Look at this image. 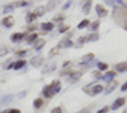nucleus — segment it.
Masks as SVG:
<instances>
[{"label": "nucleus", "instance_id": "obj_1", "mask_svg": "<svg viewBox=\"0 0 127 113\" xmlns=\"http://www.w3.org/2000/svg\"><path fill=\"white\" fill-rule=\"evenodd\" d=\"M42 94H43V97L51 98V97L54 95V91H52V88H51V86H45V88H43V91H42Z\"/></svg>", "mask_w": 127, "mask_h": 113}, {"label": "nucleus", "instance_id": "obj_2", "mask_svg": "<svg viewBox=\"0 0 127 113\" xmlns=\"http://www.w3.org/2000/svg\"><path fill=\"white\" fill-rule=\"evenodd\" d=\"M124 103H126V100H124V98H118V100H115V101H114V104H112V109H114V110H117V109H120V107H121Z\"/></svg>", "mask_w": 127, "mask_h": 113}, {"label": "nucleus", "instance_id": "obj_3", "mask_svg": "<svg viewBox=\"0 0 127 113\" xmlns=\"http://www.w3.org/2000/svg\"><path fill=\"white\" fill-rule=\"evenodd\" d=\"M96 11H97L99 17H106V14H108V11L103 6H100V5H96Z\"/></svg>", "mask_w": 127, "mask_h": 113}, {"label": "nucleus", "instance_id": "obj_4", "mask_svg": "<svg viewBox=\"0 0 127 113\" xmlns=\"http://www.w3.org/2000/svg\"><path fill=\"white\" fill-rule=\"evenodd\" d=\"M24 66H26V61H24V60H20V61H17L14 66H11V67H12V69H21V67H24Z\"/></svg>", "mask_w": 127, "mask_h": 113}, {"label": "nucleus", "instance_id": "obj_5", "mask_svg": "<svg viewBox=\"0 0 127 113\" xmlns=\"http://www.w3.org/2000/svg\"><path fill=\"white\" fill-rule=\"evenodd\" d=\"M103 91V86L102 85H96L94 88H93V91H91V95H96V94H99V92H102Z\"/></svg>", "mask_w": 127, "mask_h": 113}, {"label": "nucleus", "instance_id": "obj_6", "mask_svg": "<svg viewBox=\"0 0 127 113\" xmlns=\"http://www.w3.org/2000/svg\"><path fill=\"white\" fill-rule=\"evenodd\" d=\"M117 70H118V72H127V63H120V64H117Z\"/></svg>", "mask_w": 127, "mask_h": 113}, {"label": "nucleus", "instance_id": "obj_7", "mask_svg": "<svg viewBox=\"0 0 127 113\" xmlns=\"http://www.w3.org/2000/svg\"><path fill=\"white\" fill-rule=\"evenodd\" d=\"M3 22H5L6 27H12V25H14V18H12V17H8V18H5Z\"/></svg>", "mask_w": 127, "mask_h": 113}, {"label": "nucleus", "instance_id": "obj_8", "mask_svg": "<svg viewBox=\"0 0 127 113\" xmlns=\"http://www.w3.org/2000/svg\"><path fill=\"white\" fill-rule=\"evenodd\" d=\"M51 88H52V91H54V94L57 92V91H60V88H61V85H60V82L58 80H55L52 85H51Z\"/></svg>", "mask_w": 127, "mask_h": 113}, {"label": "nucleus", "instance_id": "obj_9", "mask_svg": "<svg viewBox=\"0 0 127 113\" xmlns=\"http://www.w3.org/2000/svg\"><path fill=\"white\" fill-rule=\"evenodd\" d=\"M42 104H43V100H42V98H36V100L33 101V106H34L36 109H40Z\"/></svg>", "mask_w": 127, "mask_h": 113}, {"label": "nucleus", "instance_id": "obj_10", "mask_svg": "<svg viewBox=\"0 0 127 113\" xmlns=\"http://www.w3.org/2000/svg\"><path fill=\"white\" fill-rule=\"evenodd\" d=\"M21 39H24V34H21V33H15V34L12 36V40H14V42H18V40H21Z\"/></svg>", "mask_w": 127, "mask_h": 113}, {"label": "nucleus", "instance_id": "obj_11", "mask_svg": "<svg viewBox=\"0 0 127 113\" xmlns=\"http://www.w3.org/2000/svg\"><path fill=\"white\" fill-rule=\"evenodd\" d=\"M90 6H91V0H87L85 5H84V12H85V14L90 12Z\"/></svg>", "mask_w": 127, "mask_h": 113}, {"label": "nucleus", "instance_id": "obj_12", "mask_svg": "<svg viewBox=\"0 0 127 113\" xmlns=\"http://www.w3.org/2000/svg\"><path fill=\"white\" fill-rule=\"evenodd\" d=\"M36 39H37V34H30V36L27 37V42H29V43H33Z\"/></svg>", "mask_w": 127, "mask_h": 113}, {"label": "nucleus", "instance_id": "obj_13", "mask_svg": "<svg viewBox=\"0 0 127 113\" xmlns=\"http://www.w3.org/2000/svg\"><path fill=\"white\" fill-rule=\"evenodd\" d=\"M97 67H99V70H102V72H103V70H108V64H105V63H99Z\"/></svg>", "mask_w": 127, "mask_h": 113}, {"label": "nucleus", "instance_id": "obj_14", "mask_svg": "<svg viewBox=\"0 0 127 113\" xmlns=\"http://www.w3.org/2000/svg\"><path fill=\"white\" fill-rule=\"evenodd\" d=\"M36 17H37V15H36V14H30V15H29V17H27V22H32V21H33V19H34V18H36Z\"/></svg>", "mask_w": 127, "mask_h": 113}, {"label": "nucleus", "instance_id": "obj_15", "mask_svg": "<svg viewBox=\"0 0 127 113\" xmlns=\"http://www.w3.org/2000/svg\"><path fill=\"white\" fill-rule=\"evenodd\" d=\"M87 25H88V21H87V19H84L82 22H79V25H78V27H79V28H85Z\"/></svg>", "mask_w": 127, "mask_h": 113}, {"label": "nucleus", "instance_id": "obj_16", "mask_svg": "<svg viewBox=\"0 0 127 113\" xmlns=\"http://www.w3.org/2000/svg\"><path fill=\"white\" fill-rule=\"evenodd\" d=\"M115 76V72H109V73H106V76H105V79H112Z\"/></svg>", "mask_w": 127, "mask_h": 113}, {"label": "nucleus", "instance_id": "obj_17", "mask_svg": "<svg viewBox=\"0 0 127 113\" xmlns=\"http://www.w3.org/2000/svg\"><path fill=\"white\" fill-rule=\"evenodd\" d=\"M52 27H54L52 24H45V25H43V28H45V30H51Z\"/></svg>", "mask_w": 127, "mask_h": 113}, {"label": "nucleus", "instance_id": "obj_18", "mask_svg": "<svg viewBox=\"0 0 127 113\" xmlns=\"http://www.w3.org/2000/svg\"><path fill=\"white\" fill-rule=\"evenodd\" d=\"M108 110H109L108 107H103V109H100V110H99L97 113H108Z\"/></svg>", "mask_w": 127, "mask_h": 113}, {"label": "nucleus", "instance_id": "obj_19", "mask_svg": "<svg viewBox=\"0 0 127 113\" xmlns=\"http://www.w3.org/2000/svg\"><path fill=\"white\" fill-rule=\"evenodd\" d=\"M51 113H61V109H60V107H55V109H52Z\"/></svg>", "mask_w": 127, "mask_h": 113}, {"label": "nucleus", "instance_id": "obj_20", "mask_svg": "<svg viewBox=\"0 0 127 113\" xmlns=\"http://www.w3.org/2000/svg\"><path fill=\"white\" fill-rule=\"evenodd\" d=\"M6 52H8V49H6V48H3V49H0V55H5Z\"/></svg>", "mask_w": 127, "mask_h": 113}, {"label": "nucleus", "instance_id": "obj_21", "mask_svg": "<svg viewBox=\"0 0 127 113\" xmlns=\"http://www.w3.org/2000/svg\"><path fill=\"white\" fill-rule=\"evenodd\" d=\"M93 28H94V30H97V28H99V21H96V22L93 24Z\"/></svg>", "mask_w": 127, "mask_h": 113}, {"label": "nucleus", "instance_id": "obj_22", "mask_svg": "<svg viewBox=\"0 0 127 113\" xmlns=\"http://www.w3.org/2000/svg\"><path fill=\"white\" fill-rule=\"evenodd\" d=\"M8 113H21V112H20V110H17V109H12V110H9Z\"/></svg>", "mask_w": 127, "mask_h": 113}, {"label": "nucleus", "instance_id": "obj_23", "mask_svg": "<svg viewBox=\"0 0 127 113\" xmlns=\"http://www.w3.org/2000/svg\"><path fill=\"white\" fill-rule=\"evenodd\" d=\"M121 91H127V82H126V83L121 86Z\"/></svg>", "mask_w": 127, "mask_h": 113}]
</instances>
